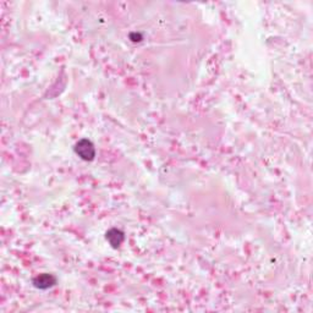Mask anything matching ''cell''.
<instances>
[{"instance_id":"4","label":"cell","mask_w":313,"mask_h":313,"mask_svg":"<svg viewBox=\"0 0 313 313\" xmlns=\"http://www.w3.org/2000/svg\"><path fill=\"white\" fill-rule=\"evenodd\" d=\"M130 39H131L132 42H141L142 41V34L134 32V33L130 34Z\"/></svg>"},{"instance_id":"3","label":"cell","mask_w":313,"mask_h":313,"mask_svg":"<svg viewBox=\"0 0 313 313\" xmlns=\"http://www.w3.org/2000/svg\"><path fill=\"white\" fill-rule=\"evenodd\" d=\"M105 238H107L108 242L110 243V246L113 248H119L123 242L125 241V234L121 230L113 228V229L108 230L107 234H105Z\"/></svg>"},{"instance_id":"2","label":"cell","mask_w":313,"mask_h":313,"mask_svg":"<svg viewBox=\"0 0 313 313\" xmlns=\"http://www.w3.org/2000/svg\"><path fill=\"white\" fill-rule=\"evenodd\" d=\"M32 284L38 290H48V289L57 285V278L53 274H49V273H42V274L33 278Z\"/></svg>"},{"instance_id":"1","label":"cell","mask_w":313,"mask_h":313,"mask_svg":"<svg viewBox=\"0 0 313 313\" xmlns=\"http://www.w3.org/2000/svg\"><path fill=\"white\" fill-rule=\"evenodd\" d=\"M74 151L84 161H92L95 158L94 145L87 139L79 140L74 147Z\"/></svg>"}]
</instances>
